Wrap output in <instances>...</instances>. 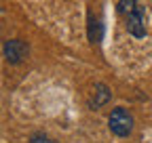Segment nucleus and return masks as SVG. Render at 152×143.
<instances>
[{
  "instance_id": "nucleus-2",
  "label": "nucleus",
  "mask_w": 152,
  "mask_h": 143,
  "mask_svg": "<svg viewBox=\"0 0 152 143\" xmlns=\"http://www.w3.org/2000/svg\"><path fill=\"white\" fill-rule=\"evenodd\" d=\"M133 124H135V120L125 107H114L108 116V126L116 137H129L133 133Z\"/></svg>"
},
{
  "instance_id": "nucleus-1",
  "label": "nucleus",
  "mask_w": 152,
  "mask_h": 143,
  "mask_svg": "<svg viewBox=\"0 0 152 143\" xmlns=\"http://www.w3.org/2000/svg\"><path fill=\"white\" fill-rule=\"evenodd\" d=\"M116 13L125 19V27L133 38H144L146 36V11L137 0H118Z\"/></svg>"
},
{
  "instance_id": "nucleus-6",
  "label": "nucleus",
  "mask_w": 152,
  "mask_h": 143,
  "mask_svg": "<svg viewBox=\"0 0 152 143\" xmlns=\"http://www.w3.org/2000/svg\"><path fill=\"white\" fill-rule=\"evenodd\" d=\"M28 143H55V141L49 139V137H45V135H32V139Z\"/></svg>"
},
{
  "instance_id": "nucleus-3",
  "label": "nucleus",
  "mask_w": 152,
  "mask_h": 143,
  "mask_svg": "<svg viewBox=\"0 0 152 143\" xmlns=\"http://www.w3.org/2000/svg\"><path fill=\"white\" fill-rule=\"evenodd\" d=\"M2 55L7 59V63L11 65H19L21 61H26V57L30 55V44L21 38H13V40H7L4 46H2Z\"/></svg>"
},
{
  "instance_id": "nucleus-5",
  "label": "nucleus",
  "mask_w": 152,
  "mask_h": 143,
  "mask_svg": "<svg viewBox=\"0 0 152 143\" xmlns=\"http://www.w3.org/2000/svg\"><path fill=\"white\" fill-rule=\"evenodd\" d=\"M87 32H89V40L93 44H99L104 40V23L99 17H95L93 13L89 15V23H87Z\"/></svg>"
},
{
  "instance_id": "nucleus-4",
  "label": "nucleus",
  "mask_w": 152,
  "mask_h": 143,
  "mask_svg": "<svg viewBox=\"0 0 152 143\" xmlns=\"http://www.w3.org/2000/svg\"><path fill=\"white\" fill-rule=\"evenodd\" d=\"M110 99H112V91H110L104 82H97V84H95L93 97L89 99V107H91V110H99V107H104Z\"/></svg>"
}]
</instances>
